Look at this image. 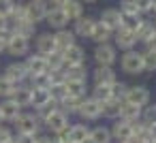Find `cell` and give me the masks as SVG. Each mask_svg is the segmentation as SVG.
Returning a JSON list of instances; mask_svg holds the SVG:
<instances>
[{"label": "cell", "mask_w": 156, "mask_h": 143, "mask_svg": "<svg viewBox=\"0 0 156 143\" xmlns=\"http://www.w3.org/2000/svg\"><path fill=\"white\" fill-rule=\"evenodd\" d=\"M81 2H96V0H81Z\"/></svg>", "instance_id": "cell-53"}, {"label": "cell", "mask_w": 156, "mask_h": 143, "mask_svg": "<svg viewBox=\"0 0 156 143\" xmlns=\"http://www.w3.org/2000/svg\"><path fill=\"white\" fill-rule=\"evenodd\" d=\"M152 143H156V141H152Z\"/></svg>", "instance_id": "cell-56"}, {"label": "cell", "mask_w": 156, "mask_h": 143, "mask_svg": "<svg viewBox=\"0 0 156 143\" xmlns=\"http://www.w3.org/2000/svg\"><path fill=\"white\" fill-rule=\"evenodd\" d=\"M34 24H30L28 19H24V22H17L15 26H13V32L15 34H20V37H24V39H32L34 37Z\"/></svg>", "instance_id": "cell-35"}, {"label": "cell", "mask_w": 156, "mask_h": 143, "mask_svg": "<svg viewBox=\"0 0 156 143\" xmlns=\"http://www.w3.org/2000/svg\"><path fill=\"white\" fill-rule=\"evenodd\" d=\"M11 139H13V130L0 124V143H7V141H11Z\"/></svg>", "instance_id": "cell-44"}, {"label": "cell", "mask_w": 156, "mask_h": 143, "mask_svg": "<svg viewBox=\"0 0 156 143\" xmlns=\"http://www.w3.org/2000/svg\"><path fill=\"white\" fill-rule=\"evenodd\" d=\"M5 26H9V24H7V17L0 15V28H5Z\"/></svg>", "instance_id": "cell-51"}, {"label": "cell", "mask_w": 156, "mask_h": 143, "mask_svg": "<svg viewBox=\"0 0 156 143\" xmlns=\"http://www.w3.org/2000/svg\"><path fill=\"white\" fill-rule=\"evenodd\" d=\"M62 77H64V81H86L88 68H86V64H69L62 68Z\"/></svg>", "instance_id": "cell-17"}, {"label": "cell", "mask_w": 156, "mask_h": 143, "mask_svg": "<svg viewBox=\"0 0 156 143\" xmlns=\"http://www.w3.org/2000/svg\"><path fill=\"white\" fill-rule=\"evenodd\" d=\"M147 13H152L154 17H156V0H152V7H150V11Z\"/></svg>", "instance_id": "cell-50"}, {"label": "cell", "mask_w": 156, "mask_h": 143, "mask_svg": "<svg viewBox=\"0 0 156 143\" xmlns=\"http://www.w3.org/2000/svg\"><path fill=\"white\" fill-rule=\"evenodd\" d=\"M115 58H118V51H115L113 45H109V43L96 45V49H94V60H96L98 66H113Z\"/></svg>", "instance_id": "cell-7"}, {"label": "cell", "mask_w": 156, "mask_h": 143, "mask_svg": "<svg viewBox=\"0 0 156 143\" xmlns=\"http://www.w3.org/2000/svg\"><path fill=\"white\" fill-rule=\"evenodd\" d=\"M156 34V26H154V22H141V26L135 30V37H137V41L139 43H147L152 37Z\"/></svg>", "instance_id": "cell-30"}, {"label": "cell", "mask_w": 156, "mask_h": 143, "mask_svg": "<svg viewBox=\"0 0 156 143\" xmlns=\"http://www.w3.org/2000/svg\"><path fill=\"white\" fill-rule=\"evenodd\" d=\"M77 113L81 115V120H83V122H94V120L103 117L101 103H98V100H94L92 96H86V98H83V103H81V107H79V111H77Z\"/></svg>", "instance_id": "cell-5"}, {"label": "cell", "mask_w": 156, "mask_h": 143, "mask_svg": "<svg viewBox=\"0 0 156 143\" xmlns=\"http://www.w3.org/2000/svg\"><path fill=\"white\" fill-rule=\"evenodd\" d=\"M20 113H22V107L17 103H13L11 98L0 100V115H2V122H15Z\"/></svg>", "instance_id": "cell-15"}, {"label": "cell", "mask_w": 156, "mask_h": 143, "mask_svg": "<svg viewBox=\"0 0 156 143\" xmlns=\"http://www.w3.org/2000/svg\"><path fill=\"white\" fill-rule=\"evenodd\" d=\"M5 47H7V45H5V41H2V39H0V54H2V51H5Z\"/></svg>", "instance_id": "cell-52"}, {"label": "cell", "mask_w": 156, "mask_h": 143, "mask_svg": "<svg viewBox=\"0 0 156 143\" xmlns=\"http://www.w3.org/2000/svg\"><path fill=\"white\" fill-rule=\"evenodd\" d=\"M0 124H2V115H0Z\"/></svg>", "instance_id": "cell-55"}, {"label": "cell", "mask_w": 156, "mask_h": 143, "mask_svg": "<svg viewBox=\"0 0 156 143\" xmlns=\"http://www.w3.org/2000/svg\"><path fill=\"white\" fill-rule=\"evenodd\" d=\"M141 122L145 124V126H154L156 124V103L152 105H145L143 109H141Z\"/></svg>", "instance_id": "cell-36"}, {"label": "cell", "mask_w": 156, "mask_h": 143, "mask_svg": "<svg viewBox=\"0 0 156 143\" xmlns=\"http://www.w3.org/2000/svg\"><path fill=\"white\" fill-rule=\"evenodd\" d=\"M5 77H7V79H11L15 85H22V83L26 81V77H28V71H26L24 62H13V64H9V66H7Z\"/></svg>", "instance_id": "cell-14"}, {"label": "cell", "mask_w": 156, "mask_h": 143, "mask_svg": "<svg viewBox=\"0 0 156 143\" xmlns=\"http://www.w3.org/2000/svg\"><path fill=\"white\" fill-rule=\"evenodd\" d=\"M15 88L17 85L11 79H7L5 75H0V98H11V94H13Z\"/></svg>", "instance_id": "cell-38"}, {"label": "cell", "mask_w": 156, "mask_h": 143, "mask_svg": "<svg viewBox=\"0 0 156 143\" xmlns=\"http://www.w3.org/2000/svg\"><path fill=\"white\" fill-rule=\"evenodd\" d=\"M17 132H26V134H39L41 130V122L34 113H20L17 120L13 122Z\"/></svg>", "instance_id": "cell-3"}, {"label": "cell", "mask_w": 156, "mask_h": 143, "mask_svg": "<svg viewBox=\"0 0 156 143\" xmlns=\"http://www.w3.org/2000/svg\"><path fill=\"white\" fill-rule=\"evenodd\" d=\"M141 15L139 13H122V28H126V30H137L139 26H141Z\"/></svg>", "instance_id": "cell-34"}, {"label": "cell", "mask_w": 156, "mask_h": 143, "mask_svg": "<svg viewBox=\"0 0 156 143\" xmlns=\"http://www.w3.org/2000/svg\"><path fill=\"white\" fill-rule=\"evenodd\" d=\"M109 132H111V139H115L118 143L128 141L133 137V124L126 120H113V126H109Z\"/></svg>", "instance_id": "cell-10"}, {"label": "cell", "mask_w": 156, "mask_h": 143, "mask_svg": "<svg viewBox=\"0 0 156 143\" xmlns=\"http://www.w3.org/2000/svg\"><path fill=\"white\" fill-rule=\"evenodd\" d=\"M45 2H47L49 7H56V9H60V7L66 2V0H45Z\"/></svg>", "instance_id": "cell-47"}, {"label": "cell", "mask_w": 156, "mask_h": 143, "mask_svg": "<svg viewBox=\"0 0 156 143\" xmlns=\"http://www.w3.org/2000/svg\"><path fill=\"white\" fill-rule=\"evenodd\" d=\"M113 41H115V47H120V49H124V51L135 49V45H137L135 32H133V30H126V28H118V30L113 32Z\"/></svg>", "instance_id": "cell-11"}, {"label": "cell", "mask_w": 156, "mask_h": 143, "mask_svg": "<svg viewBox=\"0 0 156 143\" xmlns=\"http://www.w3.org/2000/svg\"><path fill=\"white\" fill-rule=\"evenodd\" d=\"M120 13H139V11H137V5L133 2V0H122ZM139 15H141V13H139Z\"/></svg>", "instance_id": "cell-42"}, {"label": "cell", "mask_w": 156, "mask_h": 143, "mask_svg": "<svg viewBox=\"0 0 156 143\" xmlns=\"http://www.w3.org/2000/svg\"><path fill=\"white\" fill-rule=\"evenodd\" d=\"M5 51H9L13 58L28 56V51H30V39H24V37H20V34H13V37H11V41L7 43Z\"/></svg>", "instance_id": "cell-9"}, {"label": "cell", "mask_w": 156, "mask_h": 143, "mask_svg": "<svg viewBox=\"0 0 156 143\" xmlns=\"http://www.w3.org/2000/svg\"><path fill=\"white\" fill-rule=\"evenodd\" d=\"M24 9H26V19L37 26L39 22L45 19V15L49 11V5L45 2V0H30L28 5H24Z\"/></svg>", "instance_id": "cell-4"}, {"label": "cell", "mask_w": 156, "mask_h": 143, "mask_svg": "<svg viewBox=\"0 0 156 143\" xmlns=\"http://www.w3.org/2000/svg\"><path fill=\"white\" fill-rule=\"evenodd\" d=\"M64 13H66V17L69 19H79V17H83V5H81V0H66V2L60 7Z\"/></svg>", "instance_id": "cell-25"}, {"label": "cell", "mask_w": 156, "mask_h": 143, "mask_svg": "<svg viewBox=\"0 0 156 143\" xmlns=\"http://www.w3.org/2000/svg\"><path fill=\"white\" fill-rule=\"evenodd\" d=\"M101 109H103V117H109V120H120V111H122V100L109 98V100L101 103Z\"/></svg>", "instance_id": "cell-23"}, {"label": "cell", "mask_w": 156, "mask_h": 143, "mask_svg": "<svg viewBox=\"0 0 156 143\" xmlns=\"http://www.w3.org/2000/svg\"><path fill=\"white\" fill-rule=\"evenodd\" d=\"M94 26H96V22H94L92 17H79V19H75V26H73V34H75V37H83V39H90V34H92Z\"/></svg>", "instance_id": "cell-20"}, {"label": "cell", "mask_w": 156, "mask_h": 143, "mask_svg": "<svg viewBox=\"0 0 156 143\" xmlns=\"http://www.w3.org/2000/svg\"><path fill=\"white\" fill-rule=\"evenodd\" d=\"M34 143H54V139H51V137H37Z\"/></svg>", "instance_id": "cell-49"}, {"label": "cell", "mask_w": 156, "mask_h": 143, "mask_svg": "<svg viewBox=\"0 0 156 143\" xmlns=\"http://www.w3.org/2000/svg\"><path fill=\"white\" fill-rule=\"evenodd\" d=\"M24 66H26L28 75H32V77H37V75H45V73L49 71V66H47V58L41 56V54H28Z\"/></svg>", "instance_id": "cell-6"}, {"label": "cell", "mask_w": 156, "mask_h": 143, "mask_svg": "<svg viewBox=\"0 0 156 143\" xmlns=\"http://www.w3.org/2000/svg\"><path fill=\"white\" fill-rule=\"evenodd\" d=\"M141 58H143V71L154 73L156 71V54L154 51H143Z\"/></svg>", "instance_id": "cell-40"}, {"label": "cell", "mask_w": 156, "mask_h": 143, "mask_svg": "<svg viewBox=\"0 0 156 143\" xmlns=\"http://www.w3.org/2000/svg\"><path fill=\"white\" fill-rule=\"evenodd\" d=\"M145 51H154V54H156V34L145 43Z\"/></svg>", "instance_id": "cell-46"}, {"label": "cell", "mask_w": 156, "mask_h": 143, "mask_svg": "<svg viewBox=\"0 0 156 143\" xmlns=\"http://www.w3.org/2000/svg\"><path fill=\"white\" fill-rule=\"evenodd\" d=\"M34 45H37V54H41V56H49V54L58 51L51 32H41V34L37 37V41H34Z\"/></svg>", "instance_id": "cell-12"}, {"label": "cell", "mask_w": 156, "mask_h": 143, "mask_svg": "<svg viewBox=\"0 0 156 143\" xmlns=\"http://www.w3.org/2000/svg\"><path fill=\"white\" fill-rule=\"evenodd\" d=\"M113 37V32L107 28V26H103L101 22H96V26H94V30H92V34H90V39L94 41V43H98V45H103V43H109V39Z\"/></svg>", "instance_id": "cell-31"}, {"label": "cell", "mask_w": 156, "mask_h": 143, "mask_svg": "<svg viewBox=\"0 0 156 143\" xmlns=\"http://www.w3.org/2000/svg\"><path fill=\"white\" fill-rule=\"evenodd\" d=\"M120 66L126 75H139V73H143V58L137 49H128L120 58Z\"/></svg>", "instance_id": "cell-1"}, {"label": "cell", "mask_w": 156, "mask_h": 143, "mask_svg": "<svg viewBox=\"0 0 156 143\" xmlns=\"http://www.w3.org/2000/svg\"><path fill=\"white\" fill-rule=\"evenodd\" d=\"M47 103H51L49 90H45V88H32V90H30V107H34V109L39 111V109L45 107Z\"/></svg>", "instance_id": "cell-21"}, {"label": "cell", "mask_w": 156, "mask_h": 143, "mask_svg": "<svg viewBox=\"0 0 156 143\" xmlns=\"http://www.w3.org/2000/svg\"><path fill=\"white\" fill-rule=\"evenodd\" d=\"M101 24L107 26L111 32H115L118 28H122V13L118 9H105L101 13Z\"/></svg>", "instance_id": "cell-16"}, {"label": "cell", "mask_w": 156, "mask_h": 143, "mask_svg": "<svg viewBox=\"0 0 156 143\" xmlns=\"http://www.w3.org/2000/svg\"><path fill=\"white\" fill-rule=\"evenodd\" d=\"M92 98L98 100V103H105V100L113 98L111 96V83H96L94 90H92Z\"/></svg>", "instance_id": "cell-33"}, {"label": "cell", "mask_w": 156, "mask_h": 143, "mask_svg": "<svg viewBox=\"0 0 156 143\" xmlns=\"http://www.w3.org/2000/svg\"><path fill=\"white\" fill-rule=\"evenodd\" d=\"M30 90H32V88H28V85H17V88L13 90V94H11V100L17 103L22 109H24V107H30Z\"/></svg>", "instance_id": "cell-28"}, {"label": "cell", "mask_w": 156, "mask_h": 143, "mask_svg": "<svg viewBox=\"0 0 156 143\" xmlns=\"http://www.w3.org/2000/svg\"><path fill=\"white\" fill-rule=\"evenodd\" d=\"M120 120H126V122H139L141 120V109L130 105V103H124L122 100V111H120Z\"/></svg>", "instance_id": "cell-32"}, {"label": "cell", "mask_w": 156, "mask_h": 143, "mask_svg": "<svg viewBox=\"0 0 156 143\" xmlns=\"http://www.w3.org/2000/svg\"><path fill=\"white\" fill-rule=\"evenodd\" d=\"M47 58V66H49V71H56V73H60L62 68H64V60H62V54L60 51H54V54H49V56H45ZM47 71V73H49Z\"/></svg>", "instance_id": "cell-37"}, {"label": "cell", "mask_w": 156, "mask_h": 143, "mask_svg": "<svg viewBox=\"0 0 156 143\" xmlns=\"http://www.w3.org/2000/svg\"><path fill=\"white\" fill-rule=\"evenodd\" d=\"M147 132H150V141H156V124L147 126Z\"/></svg>", "instance_id": "cell-48"}, {"label": "cell", "mask_w": 156, "mask_h": 143, "mask_svg": "<svg viewBox=\"0 0 156 143\" xmlns=\"http://www.w3.org/2000/svg\"><path fill=\"white\" fill-rule=\"evenodd\" d=\"M126 88H128L126 83H120V81L115 79V81L111 83V96H113L115 100H124V94H126Z\"/></svg>", "instance_id": "cell-41"}, {"label": "cell", "mask_w": 156, "mask_h": 143, "mask_svg": "<svg viewBox=\"0 0 156 143\" xmlns=\"http://www.w3.org/2000/svg\"><path fill=\"white\" fill-rule=\"evenodd\" d=\"M37 137H39V134H26V132H17L13 139H15V143H34V141H37Z\"/></svg>", "instance_id": "cell-43"}, {"label": "cell", "mask_w": 156, "mask_h": 143, "mask_svg": "<svg viewBox=\"0 0 156 143\" xmlns=\"http://www.w3.org/2000/svg\"><path fill=\"white\" fill-rule=\"evenodd\" d=\"M111 132H109V126H94L90 128V137H88V143H111Z\"/></svg>", "instance_id": "cell-24"}, {"label": "cell", "mask_w": 156, "mask_h": 143, "mask_svg": "<svg viewBox=\"0 0 156 143\" xmlns=\"http://www.w3.org/2000/svg\"><path fill=\"white\" fill-rule=\"evenodd\" d=\"M5 2H15V0H5Z\"/></svg>", "instance_id": "cell-54"}, {"label": "cell", "mask_w": 156, "mask_h": 143, "mask_svg": "<svg viewBox=\"0 0 156 143\" xmlns=\"http://www.w3.org/2000/svg\"><path fill=\"white\" fill-rule=\"evenodd\" d=\"M54 41H56V49H58V51H64V49H69L71 45H75V34H73L71 30L62 28V30H56Z\"/></svg>", "instance_id": "cell-22"}, {"label": "cell", "mask_w": 156, "mask_h": 143, "mask_svg": "<svg viewBox=\"0 0 156 143\" xmlns=\"http://www.w3.org/2000/svg\"><path fill=\"white\" fill-rule=\"evenodd\" d=\"M43 126H45L51 134H56V132H60V130H66V128L71 126V122H69V115H66L64 111L56 109V111L43 122Z\"/></svg>", "instance_id": "cell-8"}, {"label": "cell", "mask_w": 156, "mask_h": 143, "mask_svg": "<svg viewBox=\"0 0 156 143\" xmlns=\"http://www.w3.org/2000/svg\"><path fill=\"white\" fill-rule=\"evenodd\" d=\"M124 103H130V105L143 109L145 105H150V90L145 85H130V88H126Z\"/></svg>", "instance_id": "cell-2"}, {"label": "cell", "mask_w": 156, "mask_h": 143, "mask_svg": "<svg viewBox=\"0 0 156 143\" xmlns=\"http://www.w3.org/2000/svg\"><path fill=\"white\" fill-rule=\"evenodd\" d=\"M133 2L137 5V11L139 13H147L150 7H152V0H133Z\"/></svg>", "instance_id": "cell-45"}, {"label": "cell", "mask_w": 156, "mask_h": 143, "mask_svg": "<svg viewBox=\"0 0 156 143\" xmlns=\"http://www.w3.org/2000/svg\"><path fill=\"white\" fill-rule=\"evenodd\" d=\"M88 137H90V128L86 126V122L69 126V143H88Z\"/></svg>", "instance_id": "cell-18"}, {"label": "cell", "mask_w": 156, "mask_h": 143, "mask_svg": "<svg viewBox=\"0 0 156 143\" xmlns=\"http://www.w3.org/2000/svg\"><path fill=\"white\" fill-rule=\"evenodd\" d=\"M81 103H83V98H75V96H64V98H62V100L58 103V109H60V111H64L66 115H73V113H77V111H79Z\"/></svg>", "instance_id": "cell-29"}, {"label": "cell", "mask_w": 156, "mask_h": 143, "mask_svg": "<svg viewBox=\"0 0 156 143\" xmlns=\"http://www.w3.org/2000/svg\"><path fill=\"white\" fill-rule=\"evenodd\" d=\"M62 54V60H64V66H69V64H86V51L75 43V45H71L69 49H64V51H60Z\"/></svg>", "instance_id": "cell-13"}, {"label": "cell", "mask_w": 156, "mask_h": 143, "mask_svg": "<svg viewBox=\"0 0 156 143\" xmlns=\"http://www.w3.org/2000/svg\"><path fill=\"white\" fill-rule=\"evenodd\" d=\"M49 96H51V100H56V103H60L64 96H66V90H64V81H60V83H51L49 88Z\"/></svg>", "instance_id": "cell-39"}, {"label": "cell", "mask_w": 156, "mask_h": 143, "mask_svg": "<svg viewBox=\"0 0 156 143\" xmlns=\"http://www.w3.org/2000/svg\"><path fill=\"white\" fill-rule=\"evenodd\" d=\"M45 22H47L54 30H62V28L69 24V17H66V13H64L62 9L51 7V9L47 11V15H45Z\"/></svg>", "instance_id": "cell-19"}, {"label": "cell", "mask_w": 156, "mask_h": 143, "mask_svg": "<svg viewBox=\"0 0 156 143\" xmlns=\"http://www.w3.org/2000/svg\"><path fill=\"white\" fill-rule=\"evenodd\" d=\"M64 90H66V96L86 98V94H88V83H86V81H64Z\"/></svg>", "instance_id": "cell-27"}, {"label": "cell", "mask_w": 156, "mask_h": 143, "mask_svg": "<svg viewBox=\"0 0 156 143\" xmlns=\"http://www.w3.org/2000/svg\"><path fill=\"white\" fill-rule=\"evenodd\" d=\"M92 77H94L96 83H113L115 81V71H113V66H96Z\"/></svg>", "instance_id": "cell-26"}]
</instances>
